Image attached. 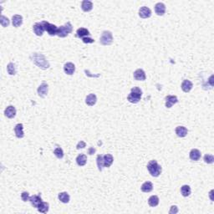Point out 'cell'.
Returning <instances> with one entry per match:
<instances>
[{"mask_svg": "<svg viewBox=\"0 0 214 214\" xmlns=\"http://www.w3.org/2000/svg\"><path fill=\"white\" fill-rule=\"evenodd\" d=\"M31 59L35 65L42 69H46L50 67V63L46 60L44 54L38 53H34L31 55Z\"/></svg>", "mask_w": 214, "mask_h": 214, "instance_id": "cell-1", "label": "cell"}, {"mask_svg": "<svg viewBox=\"0 0 214 214\" xmlns=\"http://www.w3.org/2000/svg\"><path fill=\"white\" fill-rule=\"evenodd\" d=\"M142 96V91L139 87H134L131 89L130 93L129 94V96H127V100L130 102V103L136 104L138 103Z\"/></svg>", "mask_w": 214, "mask_h": 214, "instance_id": "cell-2", "label": "cell"}, {"mask_svg": "<svg viewBox=\"0 0 214 214\" xmlns=\"http://www.w3.org/2000/svg\"><path fill=\"white\" fill-rule=\"evenodd\" d=\"M147 169L149 171L150 174L155 177L159 176L161 173V167L157 163V160H155L149 161V163L147 164Z\"/></svg>", "mask_w": 214, "mask_h": 214, "instance_id": "cell-3", "label": "cell"}, {"mask_svg": "<svg viewBox=\"0 0 214 214\" xmlns=\"http://www.w3.org/2000/svg\"><path fill=\"white\" fill-rule=\"evenodd\" d=\"M73 30L72 24L70 23V22H67L65 25L60 26V28H58L57 35L60 38H65L67 35L70 34Z\"/></svg>", "mask_w": 214, "mask_h": 214, "instance_id": "cell-4", "label": "cell"}, {"mask_svg": "<svg viewBox=\"0 0 214 214\" xmlns=\"http://www.w3.org/2000/svg\"><path fill=\"white\" fill-rule=\"evenodd\" d=\"M113 42V35L111 31H104L99 38V43L102 45H110Z\"/></svg>", "mask_w": 214, "mask_h": 214, "instance_id": "cell-5", "label": "cell"}, {"mask_svg": "<svg viewBox=\"0 0 214 214\" xmlns=\"http://www.w3.org/2000/svg\"><path fill=\"white\" fill-rule=\"evenodd\" d=\"M41 23H42L43 26L44 28V30H45L50 36H54V35H57L58 28L56 25L48 23V22H46V21H43Z\"/></svg>", "mask_w": 214, "mask_h": 214, "instance_id": "cell-6", "label": "cell"}, {"mask_svg": "<svg viewBox=\"0 0 214 214\" xmlns=\"http://www.w3.org/2000/svg\"><path fill=\"white\" fill-rule=\"evenodd\" d=\"M151 15V10L147 7H142L139 10V16L142 19H147Z\"/></svg>", "mask_w": 214, "mask_h": 214, "instance_id": "cell-7", "label": "cell"}, {"mask_svg": "<svg viewBox=\"0 0 214 214\" xmlns=\"http://www.w3.org/2000/svg\"><path fill=\"white\" fill-rule=\"evenodd\" d=\"M33 30L35 32V34L38 36H42L44 31V28L43 26L42 23H36L33 26Z\"/></svg>", "mask_w": 214, "mask_h": 214, "instance_id": "cell-8", "label": "cell"}, {"mask_svg": "<svg viewBox=\"0 0 214 214\" xmlns=\"http://www.w3.org/2000/svg\"><path fill=\"white\" fill-rule=\"evenodd\" d=\"M178 102L177 97L175 96H167L166 97V107L167 108H171V107Z\"/></svg>", "mask_w": 214, "mask_h": 214, "instance_id": "cell-9", "label": "cell"}, {"mask_svg": "<svg viewBox=\"0 0 214 214\" xmlns=\"http://www.w3.org/2000/svg\"><path fill=\"white\" fill-rule=\"evenodd\" d=\"M4 115H5V116H7L8 118H14V117H15L16 115V109L15 107H14L13 105H9V106H8L6 109H5V111H4Z\"/></svg>", "mask_w": 214, "mask_h": 214, "instance_id": "cell-10", "label": "cell"}, {"mask_svg": "<svg viewBox=\"0 0 214 214\" xmlns=\"http://www.w3.org/2000/svg\"><path fill=\"white\" fill-rule=\"evenodd\" d=\"M134 78H135V80H141V81L145 80V78H146L145 71L142 69H136V70L134 72Z\"/></svg>", "mask_w": 214, "mask_h": 214, "instance_id": "cell-11", "label": "cell"}, {"mask_svg": "<svg viewBox=\"0 0 214 214\" xmlns=\"http://www.w3.org/2000/svg\"><path fill=\"white\" fill-rule=\"evenodd\" d=\"M29 201H30L32 206L37 208L38 205L42 203V198H41V197H40V194H38V195H34L30 197Z\"/></svg>", "mask_w": 214, "mask_h": 214, "instance_id": "cell-12", "label": "cell"}, {"mask_svg": "<svg viewBox=\"0 0 214 214\" xmlns=\"http://www.w3.org/2000/svg\"><path fill=\"white\" fill-rule=\"evenodd\" d=\"M64 70H65V74L67 75H73L75 71V65L71 63V62H69V63H66L64 66Z\"/></svg>", "mask_w": 214, "mask_h": 214, "instance_id": "cell-13", "label": "cell"}, {"mask_svg": "<svg viewBox=\"0 0 214 214\" xmlns=\"http://www.w3.org/2000/svg\"><path fill=\"white\" fill-rule=\"evenodd\" d=\"M155 11H156V14H157V15H163L165 14V12H166V6H165V4H162V3H157L155 5Z\"/></svg>", "mask_w": 214, "mask_h": 214, "instance_id": "cell-14", "label": "cell"}, {"mask_svg": "<svg viewBox=\"0 0 214 214\" xmlns=\"http://www.w3.org/2000/svg\"><path fill=\"white\" fill-rule=\"evenodd\" d=\"M38 94L40 97H45L46 95L48 94V84L46 83H43L40 84L38 88Z\"/></svg>", "mask_w": 214, "mask_h": 214, "instance_id": "cell-15", "label": "cell"}, {"mask_svg": "<svg viewBox=\"0 0 214 214\" xmlns=\"http://www.w3.org/2000/svg\"><path fill=\"white\" fill-rule=\"evenodd\" d=\"M14 132H15L16 136L18 138H23L24 136V133H23V124L19 123L17 124L14 127Z\"/></svg>", "mask_w": 214, "mask_h": 214, "instance_id": "cell-16", "label": "cell"}, {"mask_svg": "<svg viewBox=\"0 0 214 214\" xmlns=\"http://www.w3.org/2000/svg\"><path fill=\"white\" fill-rule=\"evenodd\" d=\"M97 101V97L95 94H90L88 96H86V99H85V103L88 105L89 106H93L95 105Z\"/></svg>", "mask_w": 214, "mask_h": 214, "instance_id": "cell-17", "label": "cell"}, {"mask_svg": "<svg viewBox=\"0 0 214 214\" xmlns=\"http://www.w3.org/2000/svg\"><path fill=\"white\" fill-rule=\"evenodd\" d=\"M192 87H193V84H192V83L190 80H184L183 82L182 83V90L184 92H186V93H188V92L190 91L192 89Z\"/></svg>", "mask_w": 214, "mask_h": 214, "instance_id": "cell-18", "label": "cell"}, {"mask_svg": "<svg viewBox=\"0 0 214 214\" xmlns=\"http://www.w3.org/2000/svg\"><path fill=\"white\" fill-rule=\"evenodd\" d=\"M12 23L15 28H18L23 23V17L19 14L14 15L12 18Z\"/></svg>", "mask_w": 214, "mask_h": 214, "instance_id": "cell-19", "label": "cell"}, {"mask_svg": "<svg viewBox=\"0 0 214 214\" xmlns=\"http://www.w3.org/2000/svg\"><path fill=\"white\" fill-rule=\"evenodd\" d=\"M104 158V167H110L112 163H113V160L114 158L112 157V155L111 154H105L103 157Z\"/></svg>", "mask_w": 214, "mask_h": 214, "instance_id": "cell-20", "label": "cell"}, {"mask_svg": "<svg viewBox=\"0 0 214 214\" xmlns=\"http://www.w3.org/2000/svg\"><path fill=\"white\" fill-rule=\"evenodd\" d=\"M90 35V32L87 29L85 28H80L78 29L76 31V36L78 38H84V37H87L89 35Z\"/></svg>", "mask_w": 214, "mask_h": 214, "instance_id": "cell-21", "label": "cell"}, {"mask_svg": "<svg viewBox=\"0 0 214 214\" xmlns=\"http://www.w3.org/2000/svg\"><path fill=\"white\" fill-rule=\"evenodd\" d=\"M189 157L191 160H198L201 158V152L200 151L197 149H192L190 151L189 154Z\"/></svg>", "mask_w": 214, "mask_h": 214, "instance_id": "cell-22", "label": "cell"}, {"mask_svg": "<svg viewBox=\"0 0 214 214\" xmlns=\"http://www.w3.org/2000/svg\"><path fill=\"white\" fill-rule=\"evenodd\" d=\"M81 8L83 9V11L84 12H89L93 8V4H92L91 1H87V0H84L81 3Z\"/></svg>", "mask_w": 214, "mask_h": 214, "instance_id": "cell-23", "label": "cell"}, {"mask_svg": "<svg viewBox=\"0 0 214 214\" xmlns=\"http://www.w3.org/2000/svg\"><path fill=\"white\" fill-rule=\"evenodd\" d=\"M176 134L179 137H185L187 135V129L185 126H177L176 128Z\"/></svg>", "mask_w": 214, "mask_h": 214, "instance_id": "cell-24", "label": "cell"}, {"mask_svg": "<svg viewBox=\"0 0 214 214\" xmlns=\"http://www.w3.org/2000/svg\"><path fill=\"white\" fill-rule=\"evenodd\" d=\"M76 162L80 167H83L87 162V157L84 154H80L76 157Z\"/></svg>", "mask_w": 214, "mask_h": 214, "instance_id": "cell-25", "label": "cell"}, {"mask_svg": "<svg viewBox=\"0 0 214 214\" xmlns=\"http://www.w3.org/2000/svg\"><path fill=\"white\" fill-rule=\"evenodd\" d=\"M141 189H142V191L143 192H150V191H152L153 189L152 183L151 182H145L142 184Z\"/></svg>", "mask_w": 214, "mask_h": 214, "instance_id": "cell-26", "label": "cell"}, {"mask_svg": "<svg viewBox=\"0 0 214 214\" xmlns=\"http://www.w3.org/2000/svg\"><path fill=\"white\" fill-rule=\"evenodd\" d=\"M58 197L60 199V201L63 203H68L69 202V195L67 193V192H60Z\"/></svg>", "mask_w": 214, "mask_h": 214, "instance_id": "cell-27", "label": "cell"}, {"mask_svg": "<svg viewBox=\"0 0 214 214\" xmlns=\"http://www.w3.org/2000/svg\"><path fill=\"white\" fill-rule=\"evenodd\" d=\"M49 203H44V202H42L40 203L38 206L37 207L38 208V211L39 212H42V213H46L48 211H49Z\"/></svg>", "mask_w": 214, "mask_h": 214, "instance_id": "cell-28", "label": "cell"}, {"mask_svg": "<svg viewBox=\"0 0 214 214\" xmlns=\"http://www.w3.org/2000/svg\"><path fill=\"white\" fill-rule=\"evenodd\" d=\"M148 204L151 206H152V207L157 206L159 204V198H158V197L155 195L150 197V198L148 199Z\"/></svg>", "mask_w": 214, "mask_h": 214, "instance_id": "cell-29", "label": "cell"}, {"mask_svg": "<svg viewBox=\"0 0 214 214\" xmlns=\"http://www.w3.org/2000/svg\"><path fill=\"white\" fill-rule=\"evenodd\" d=\"M181 192L183 197H188L191 194V187L188 185H184L181 187Z\"/></svg>", "mask_w": 214, "mask_h": 214, "instance_id": "cell-30", "label": "cell"}, {"mask_svg": "<svg viewBox=\"0 0 214 214\" xmlns=\"http://www.w3.org/2000/svg\"><path fill=\"white\" fill-rule=\"evenodd\" d=\"M96 162H97V167H98L99 171H102V169H103V167H104L103 156L98 155V156H97V158H96Z\"/></svg>", "mask_w": 214, "mask_h": 214, "instance_id": "cell-31", "label": "cell"}, {"mask_svg": "<svg viewBox=\"0 0 214 214\" xmlns=\"http://www.w3.org/2000/svg\"><path fill=\"white\" fill-rule=\"evenodd\" d=\"M8 73L11 75H14L16 74V66L14 63H9L7 66Z\"/></svg>", "mask_w": 214, "mask_h": 214, "instance_id": "cell-32", "label": "cell"}, {"mask_svg": "<svg viewBox=\"0 0 214 214\" xmlns=\"http://www.w3.org/2000/svg\"><path fill=\"white\" fill-rule=\"evenodd\" d=\"M54 154L55 157L59 158V159H61V158L64 157V151H63V150H62L60 147L55 148L54 151Z\"/></svg>", "mask_w": 214, "mask_h": 214, "instance_id": "cell-33", "label": "cell"}, {"mask_svg": "<svg viewBox=\"0 0 214 214\" xmlns=\"http://www.w3.org/2000/svg\"><path fill=\"white\" fill-rule=\"evenodd\" d=\"M204 160H205V162L207 163V164H212V163H213L214 161L213 156H212V155H210V154H206V155L204 156Z\"/></svg>", "mask_w": 214, "mask_h": 214, "instance_id": "cell-34", "label": "cell"}, {"mask_svg": "<svg viewBox=\"0 0 214 214\" xmlns=\"http://www.w3.org/2000/svg\"><path fill=\"white\" fill-rule=\"evenodd\" d=\"M0 22H1V24H2V26L3 27H7L8 26V24H9V20H8V19L7 17H5V16L4 15L1 16Z\"/></svg>", "mask_w": 214, "mask_h": 214, "instance_id": "cell-35", "label": "cell"}, {"mask_svg": "<svg viewBox=\"0 0 214 214\" xmlns=\"http://www.w3.org/2000/svg\"><path fill=\"white\" fill-rule=\"evenodd\" d=\"M21 198H22V200H23V202H27V201H29L30 196H29V192L23 191V192H22V194H21Z\"/></svg>", "mask_w": 214, "mask_h": 214, "instance_id": "cell-36", "label": "cell"}, {"mask_svg": "<svg viewBox=\"0 0 214 214\" xmlns=\"http://www.w3.org/2000/svg\"><path fill=\"white\" fill-rule=\"evenodd\" d=\"M82 41L84 43V44H92V43L95 42V40L91 38H89V37H84V38H82Z\"/></svg>", "mask_w": 214, "mask_h": 214, "instance_id": "cell-37", "label": "cell"}, {"mask_svg": "<svg viewBox=\"0 0 214 214\" xmlns=\"http://www.w3.org/2000/svg\"><path fill=\"white\" fill-rule=\"evenodd\" d=\"M85 145H86V144H85V142H83V141H80L78 144H77L76 145V148L78 150L79 149H83V148H84L85 147Z\"/></svg>", "mask_w": 214, "mask_h": 214, "instance_id": "cell-38", "label": "cell"}, {"mask_svg": "<svg viewBox=\"0 0 214 214\" xmlns=\"http://www.w3.org/2000/svg\"><path fill=\"white\" fill-rule=\"evenodd\" d=\"M178 212V208L176 206H171V209L169 211V213L172 214V213H177Z\"/></svg>", "mask_w": 214, "mask_h": 214, "instance_id": "cell-39", "label": "cell"}, {"mask_svg": "<svg viewBox=\"0 0 214 214\" xmlns=\"http://www.w3.org/2000/svg\"><path fill=\"white\" fill-rule=\"evenodd\" d=\"M96 152V149L94 147H90L88 150V154L89 155H93L94 153Z\"/></svg>", "mask_w": 214, "mask_h": 214, "instance_id": "cell-40", "label": "cell"}]
</instances>
